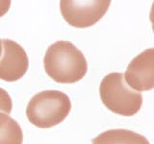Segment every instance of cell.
<instances>
[{
	"mask_svg": "<svg viewBox=\"0 0 154 144\" xmlns=\"http://www.w3.org/2000/svg\"><path fill=\"white\" fill-rule=\"evenodd\" d=\"M43 65L46 74L57 83L73 84L85 77L88 64L78 48L70 41L59 40L47 48Z\"/></svg>",
	"mask_w": 154,
	"mask_h": 144,
	"instance_id": "6da1fadb",
	"label": "cell"
},
{
	"mask_svg": "<svg viewBox=\"0 0 154 144\" xmlns=\"http://www.w3.org/2000/svg\"><path fill=\"white\" fill-rule=\"evenodd\" d=\"M71 102L66 93L59 90H45L35 94L26 108L28 120L38 128H51L66 118Z\"/></svg>",
	"mask_w": 154,
	"mask_h": 144,
	"instance_id": "7a4b0ae2",
	"label": "cell"
},
{
	"mask_svg": "<svg viewBox=\"0 0 154 144\" xmlns=\"http://www.w3.org/2000/svg\"><path fill=\"white\" fill-rule=\"evenodd\" d=\"M99 93L105 107L117 114L132 116L142 108V93L129 88L122 73L106 75L101 81Z\"/></svg>",
	"mask_w": 154,
	"mask_h": 144,
	"instance_id": "3957f363",
	"label": "cell"
},
{
	"mask_svg": "<svg viewBox=\"0 0 154 144\" xmlns=\"http://www.w3.org/2000/svg\"><path fill=\"white\" fill-rule=\"evenodd\" d=\"M111 1H71L60 2L61 14L69 25L76 28H87L94 25L107 13Z\"/></svg>",
	"mask_w": 154,
	"mask_h": 144,
	"instance_id": "277c9868",
	"label": "cell"
},
{
	"mask_svg": "<svg viewBox=\"0 0 154 144\" xmlns=\"http://www.w3.org/2000/svg\"><path fill=\"white\" fill-rule=\"evenodd\" d=\"M129 88L141 92L154 88V49L149 48L130 62L123 75Z\"/></svg>",
	"mask_w": 154,
	"mask_h": 144,
	"instance_id": "5b68a950",
	"label": "cell"
},
{
	"mask_svg": "<svg viewBox=\"0 0 154 144\" xmlns=\"http://www.w3.org/2000/svg\"><path fill=\"white\" fill-rule=\"evenodd\" d=\"M1 41L3 50L0 58V79L7 82L18 81L28 70V56L17 42L7 38Z\"/></svg>",
	"mask_w": 154,
	"mask_h": 144,
	"instance_id": "8992f818",
	"label": "cell"
},
{
	"mask_svg": "<svg viewBox=\"0 0 154 144\" xmlns=\"http://www.w3.org/2000/svg\"><path fill=\"white\" fill-rule=\"evenodd\" d=\"M93 144H150L143 134L125 129L108 130L93 139Z\"/></svg>",
	"mask_w": 154,
	"mask_h": 144,
	"instance_id": "52a82bcc",
	"label": "cell"
},
{
	"mask_svg": "<svg viewBox=\"0 0 154 144\" xmlns=\"http://www.w3.org/2000/svg\"><path fill=\"white\" fill-rule=\"evenodd\" d=\"M23 133L19 124L9 116L0 112V144H22Z\"/></svg>",
	"mask_w": 154,
	"mask_h": 144,
	"instance_id": "ba28073f",
	"label": "cell"
},
{
	"mask_svg": "<svg viewBox=\"0 0 154 144\" xmlns=\"http://www.w3.org/2000/svg\"><path fill=\"white\" fill-rule=\"evenodd\" d=\"M13 109V101L6 90L0 88V112L9 114Z\"/></svg>",
	"mask_w": 154,
	"mask_h": 144,
	"instance_id": "9c48e42d",
	"label": "cell"
},
{
	"mask_svg": "<svg viewBox=\"0 0 154 144\" xmlns=\"http://www.w3.org/2000/svg\"><path fill=\"white\" fill-rule=\"evenodd\" d=\"M10 7H11V1H9V0L0 1V17L7 14Z\"/></svg>",
	"mask_w": 154,
	"mask_h": 144,
	"instance_id": "30bf717a",
	"label": "cell"
},
{
	"mask_svg": "<svg viewBox=\"0 0 154 144\" xmlns=\"http://www.w3.org/2000/svg\"><path fill=\"white\" fill-rule=\"evenodd\" d=\"M1 53H2V41L0 40V56H1Z\"/></svg>",
	"mask_w": 154,
	"mask_h": 144,
	"instance_id": "8fae6325",
	"label": "cell"
}]
</instances>
